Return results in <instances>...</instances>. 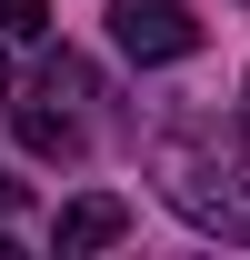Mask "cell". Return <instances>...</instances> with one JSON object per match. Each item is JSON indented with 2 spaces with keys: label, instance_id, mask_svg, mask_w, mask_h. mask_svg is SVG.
Wrapping results in <instances>:
<instances>
[{
  "label": "cell",
  "instance_id": "6da1fadb",
  "mask_svg": "<svg viewBox=\"0 0 250 260\" xmlns=\"http://www.w3.org/2000/svg\"><path fill=\"white\" fill-rule=\"evenodd\" d=\"M110 40L130 60H180L200 40V20H190V0H110Z\"/></svg>",
  "mask_w": 250,
  "mask_h": 260
},
{
  "label": "cell",
  "instance_id": "7a4b0ae2",
  "mask_svg": "<svg viewBox=\"0 0 250 260\" xmlns=\"http://www.w3.org/2000/svg\"><path fill=\"white\" fill-rule=\"evenodd\" d=\"M120 230H130V200H110V190H80L60 220H50V250H60V260H90V250H110Z\"/></svg>",
  "mask_w": 250,
  "mask_h": 260
},
{
  "label": "cell",
  "instance_id": "3957f363",
  "mask_svg": "<svg viewBox=\"0 0 250 260\" xmlns=\"http://www.w3.org/2000/svg\"><path fill=\"white\" fill-rule=\"evenodd\" d=\"M80 100H60V110H20V150H40V160H80Z\"/></svg>",
  "mask_w": 250,
  "mask_h": 260
},
{
  "label": "cell",
  "instance_id": "277c9868",
  "mask_svg": "<svg viewBox=\"0 0 250 260\" xmlns=\"http://www.w3.org/2000/svg\"><path fill=\"white\" fill-rule=\"evenodd\" d=\"M50 30V0H0V40H40Z\"/></svg>",
  "mask_w": 250,
  "mask_h": 260
},
{
  "label": "cell",
  "instance_id": "5b68a950",
  "mask_svg": "<svg viewBox=\"0 0 250 260\" xmlns=\"http://www.w3.org/2000/svg\"><path fill=\"white\" fill-rule=\"evenodd\" d=\"M10 200H20V180H10V170H0V210H10Z\"/></svg>",
  "mask_w": 250,
  "mask_h": 260
},
{
  "label": "cell",
  "instance_id": "8992f818",
  "mask_svg": "<svg viewBox=\"0 0 250 260\" xmlns=\"http://www.w3.org/2000/svg\"><path fill=\"white\" fill-rule=\"evenodd\" d=\"M0 110H10V50H0Z\"/></svg>",
  "mask_w": 250,
  "mask_h": 260
}]
</instances>
